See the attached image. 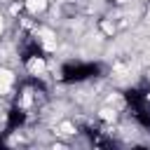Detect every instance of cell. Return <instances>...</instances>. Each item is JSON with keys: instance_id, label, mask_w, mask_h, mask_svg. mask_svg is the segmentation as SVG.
I'll return each mask as SVG.
<instances>
[{"instance_id": "1", "label": "cell", "mask_w": 150, "mask_h": 150, "mask_svg": "<svg viewBox=\"0 0 150 150\" xmlns=\"http://www.w3.org/2000/svg\"><path fill=\"white\" fill-rule=\"evenodd\" d=\"M14 82H16L14 73L7 66H0V96H7L12 91V87H14Z\"/></svg>"}, {"instance_id": "2", "label": "cell", "mask_w": 150, "mask_h": 150, "mask_svg": "<svg viewBox=\"0 0 150 150\" xmlns=\"http://www.w3.org/2000/svg\"><path fill=\"white\" fill-rule=\"evenodd\" d=\"M49 7V0H23V9L28 12V16H40L45 14Z\"/></svg>"}, {"instance_id": "3", "label": "cell", "mask_w": 150, "mask_h": 150, "mask_svg": "<svg viewBox=\"0 0 150 150\" xmlns=\"http://www.w3.org/2000/svg\"><path fill=\"white\" fill-rule=\"evenodd\" d=\"M2 33H5V16H2V12H0V40H2Z\"/></svg>"}]
</instances>
